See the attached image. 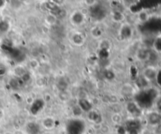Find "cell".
<instances>
[{"label": "cell", "mask_w": 161, "mask_h": 134, "mask_svg": "<svg viewBox=\"0 0 161 134\" xmlns=\"http://www.w3.org/2000/svg\"><path fill=\"white\" fill-rule=\"evenodd\" d=\"M143 75H144V78H145L146 80L152 81L156 79L158 73H157V71H156L154 68H152V67H149V68H146L145 70H144Z\"/></svg>", "instance_id": "obj_1"}, {"label": "cell", "mask_w": 161, "mask_h": 134, "mask_svg": "<svg viewBox=\"0 0 161 134\" xmlns=\"http://www.w3.org/2000/svg\"><path fill=\"white\" fill-rule=\"evenodd\" d=\"M43 101L42 100H36L31 107V112L32 115H37L43 108Z\"/></svg>", "instance_id": "obj_2"}, {"label": "cell", "mask_w": 161, "mask_h": 134, "mask_svg": "<svg viewBox=\"0 0 161 134\" xmlns=\"http://www.w3.org/2000/svg\"><path fill=\"white\" fill-rule=\"evenodd\" d=\"M79 107L82 111H83V112H90L91 111H92V105H91V104L87 100L84 99V98L79 99Z\"/></svg>", "instance_id": "obj_3"}, {"label": "cell", "mask_w": 161, "mask_h": 134, "mask_svg": "<svg viewBox=\"0 0 161 134\" xmlns=\"http://www.w3.org/2000/svg\"><path fill=\"white\" fill-rule=\"evenodd\" d=\"M127 109L131 115H135V116L140 114V109H139V106L134 102H131V103L128 104L127 106Z\"/></svg>", "instance_id": "obj_4"}, {"label": "cell", "mask_w": 161, "mask_h": 134, "mask_svg": "<svg viewBox=\"0 0 161 134\" xmlns=\"http://www.w3.org/2000/svg\"><path fill=\"white\" fill-rule=\"evenodd\" d=\"M84 21V15L80 12H75L72 16V21L74 25H81Z\"/></svg>", "instance_id": "obj_5"}, {"label": "cell", "mask_w": 161, "mask_h": 134, "mask_svg": "<svg viewBox=\"0 0 161 134\" xmlns=\"http://www.w3.org/2000/svg\"><path fill=\"white\" fill-rule=\"evenodd\" d=\"M89 119L91 122H95V124H100L102 122L101 115L95 111H91L89 112Z\"/></svg>", "instance_id": "obj_6"}, {"label": "cell", "mask_w": 161, "mask_h": 134, "mask_svg": "<svg viewBox=\"0 0 161 134\" xmlns=\"http://www.w3.org/2000/svg\"><path fill=\"white\" fill-rule=\"evenodd\" d=\"M42 125H43V127L46 129H52L54 127L55 122L51 118H46L42 122Z\"/></svg>", "instance_id": "obj_7"}, {"label": "cell", "mask_w": 161, "mask_h": 134, "mask_svg": "<svg viewBox=\"0 0 161 134\" xmlns=\"http://www.w3.org/2000/svg\"><path fill=\"white\" fill-rule=\"evenodd\" d=\"M159 121H160V116L158 114L152 113L149 116V122L152 125L159 124Z\"/></svg>", "instance_id": "obj_8"}, {"label": "cell", "mask_w": 161, "mask_h": 134, "mask_svg": "<svg viewBox=\"0 0 161 134\" xmlns=\"http://www.w3.org/2000/svg\"><path fill=\"white\" fill-rule=\"evenodd\" d=\"M72 41H73L74 43L76 44V45H80L84 42V38H83L82 35H79V34H75V35H73V36H72Z\"/></svg>", "instance_id": "obj_9"}, {"label": "cell", "mask_w": 161, "mask_h": 134, "mask_svg": "<svg viewBox=\"0 0 161 134\" xmlns=\"http://www.w3.org/2000/svg\"><path fill=\"white\" fill-rule=\"evenodd\" d=\"M10 24L6 21H0V31L2 32H6L9 30Z\"/></svg>", "instance_id": "obj_10"}, {"label": "cell", "mask_w": 161, "mask_h": 134, "mask_svg": "<svg viewBox=\"0 0 161 134\" xmlns=\"http://www.w3.org/2000/svg\"><path fill=\"white\" fill-rule=\"evenodd\" d=\"M122 35L124 38H129L131 35V28L127 26H125L122 30Z\"/></svg>", "instance_id": "obj_11"}, {"label": "cell", "mask_w": 161, "mask_h": 134, "mask_svg": "<svg viewBox=\"0 0 161 134\" xmlns=\"http://www.w3.org/2000/svg\"><path fill=\"white\" fill-rule=\"evenodd\" d=\"M139 18L142 22L144 23L149 20V14L145 12V11H142V12H141L140 14H139Z\"/></svg>", "instance_id": "obj_12"}, {"label": "cell", "mask_w": 161, "mask_h": 134, "mask_svg": "<svg viewBox=\"0 0 161 134\" xmlns=\"http://www.w3.org/2000/svg\"><path fill=\"white\" fill-rule=\"evenodd\" d=\"M59 97H60V99H61V100L66 101L69 100V95H68V93L66 92V91H61Z\"/></svg>", "instance_id": "obj_13"}, {"label": "cell", "mask_w": 161, "mask_h": 134, "mask_svg": "<svg viewBox=\"0 0 161 134\" xmlns=\"http://www.w3.org/2000/svg\"><path fill=\"white\" fill-rule=\"evenodd\" d=\"M114 20L116 21H121L122 20H123L124 18V16L120 12H116L113 15Z\"/></svg>", "instance_id": "obj_14"}, {"label": "cell", "mask_w": 161, "mask_h": 134, "mask_svg": "<svg viewBox=\"0 0 161 134\" xmlns=\"http://www.w3.org/2000/svg\"><path fill=\"white\" fill-rule=\"evenodd\" d=\"M112 122H114V123L118 124L121 122L122 119H121L120 115H119L118 114H115V115H114L112 117Z\"/></svg>", "instance_id": "obj_15"}, {"label": "cell", "mask_w": 161, "mask_h": 134, "mask_svg": "<svg viewBox=\"0 0 161 134\" xmlns=\"http://www.w3.org/2000/svg\"><path fill=\"white\" fill-rule=\"evenodd\" d=\"M100 130L101 132H102V133L104 134H108L109 132V131H110V129H109V127L108 126V125H102V127L100 128Z\"/></svg>", "instance_id": "obj_16"}, {"label": "cell", "mask_w": 161, "mask_h": 134, "mask_svg": "<svg viewBox=\"0 0 161 134\" xmlns=\"http://www.w3.org/2000/svg\"><path fill=\"white\" fill-rule=\"evenodd\" d=\"M92 35H93V36L98 38V37L101 36V35H102V32H101V31L98 29V28H95V29L92 30Z\"/></svg>", "instance_id": "obj_17"}, {"label": "cell", "mask_w": 161, "mask_h": 134, "mask_svg": "<svg viewBox=\"0 0 161 134\" xmlns=\"http://www.w3.org/2000/svg\"><path fill=\"white\" fill-rule=\"evenodd\" d=\"M111 75H113V72H110V71H107V72H105V76L106 77V78H108V79H112V78H113L110 76Z\"/></svg>", "instance_id": "obj_18"}, {"label": "cell", "mask_w": 161, "mask_h": 134, "mask_svg": "<svg viewBox=\"0 0 161 134\" xmlns=\"http://www.w3.org/2000/svg\"><path fill=\"white\" fill-rule=\"evenodd\" d=\"M6 74V69L2 68H0V77L3 76L4 75Z\"/></svg>", "instance_id": "obj_19"}, {"label": "cell", "mask_w": 161, "mask_h": 134, "mask_svg": "<svg viewBox=\"0 0 161 134\" xmlns=\"http://www.w3.org/2000/svg\"><path fill=\"white\" fill-rule=\"evenodd\" d=\"M4 3H5V2H3V1H0V7H2V6L4 5Z\"/></svg>", "instance_id": "obj_20"}]
</instances>
